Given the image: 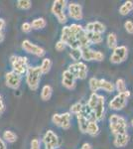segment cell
<instances>
[{
    "mask_svg": "<svg viewBox=\"0 0 133 149\" xmlns=\"http://www.w3.org/2000/svg\"><path fill=\"white\" fill-rule=\"evenodd\" d=\"M100 90L111 93L115 91V85L111 81L105 80V79H100Z\"/></svg>",
    "mask_w": 133,
    "mask_h": 149,
    "instance_id": "ffe728a7",
    "label": "cell"
},
{
    "mask_svg": "<svg viewBox=\"0 0 133 149\" xmlns=\"http://www.w3.org/2000/svg\"><path fill=\"white\" fill-rule=\"evenodd\" d=\"M86 32H93V33H98V34H103L105 32L106 28L105 25L102 24L100 21H93L89 22L84 27Z\"/></svg>",
    "mask_w": 133,
    "mask_h": 149,
    "instance_id": "2e32d148",
    "label": "cell"
},
{
    "mask_svg": "<svg viewBox=\"0 0 133 149\" xmlns=\"http://www.w3.org/2000/svg\"><path fill=\"white\" fill-rule=\"evenodd\" d=\"M81 59L86 62H101L104 60V55L100 51H95L89 47H86L81 49Z\"/></svg>",
    "mask_w": 133,
    "mask_h": 149,
    "instance_id": "9c48e42d",
    "label": "cell"
},
{
    "mask_svg": "<svg viewBox=\"0 0 133 149\" xmlns=\"http://www.w3.org/2000/svg\"><path fill=\"white\" fill-rule=\"evenodd\" d=\"M0 149H7L5 141H4L2 138H0Z\"/></svg>",
    "mask_w": 133,
    "mask_h": 149,
    "instance_id": "60d3db41",
    "label": "cell"
},
{
    "mask_svg": "<svg viewBox=\"0 0 133 149\" xmlns=\"http://www.w3.org/2000/svg\"><path fill=\"white\" fill-rule=\"evenodd\" d=\"M119 14L122 16H127L133 11V1H125L121 6L119 7Z\"/></svg>",
    "mask_w": 133,
    "mask_h": 149,
    "instance_id": "7402d4cb",
    "label": "cell"
},
{
    "mask_svg": "<svg viewBox=\"0 0 133 149\" xmlns=\"http://www.w3.org/2000/svg\"><path fill=\"white\" fill-rule=\"evenodd\" d=\"M22 83V76L10 71L5 74V85L12 90H18Z\"/></svg>",
    "mask_w": 133,
    "mask_h": 149,
    "instance_id": "8fae6325",
    "label": "cell"
},
{
    "mask_svg": "<svg viewBox=\"0 0 133 149\" xmlns=\"http://www.w3.org/2000/svg\"><path fill=\"white\" fill-rule=\"evenodd\" d=\"M106 44L110 50H114L118 46L117 44V35L115 33H109L106 37Z\"/></svg>",
    "mask_w": 133,
    "mask_h": 149,
    "instance_id": "d4e9b609",
    "label": "cell"
},
{
    "mask_svg": "<svg viewBox=\"0 0 133 149\" xmlns=\"http://www.w3.org/2000/svg\"><path fill=\"white\" fill-rule=\"evenodd\" d=\"M30 149H41V142L39 141V139L37 138L32 139L30 144Z\"/></svg>",
    "mask_w": 133,
    "mask_h": 149,
    "instance_id": "d590c367",
    "label": "cell"
},
{
    "mask_svg": "<svg viewBox=\"0 0 133 149\" xmlns=\"http://www.w3.org/2000/svg\"><path fill=\"white\" fill-rule=\"evenodd\" d=\"M129 142V135L127 133L124 134H118L114 136V140H113V145L116 148H123L127 145Z\"/></svg>",
    "mask_w": 133,
    "mask_h": 149,
    "instance_id": "e0dca14e",
    "label": "cell"
},
{
    "mask_svg": "<svg viewBox=\"0 0 133 149\" xmlns=\"http://www.w3.org/2000/svg\"><path fill=\"white\" fill-rule=\"evenodd\" d=\"M86 133L91 136H96L100 133V126L96 120H89L88 129H86Z\"/></svg>",
    "mask_w": 133,
    "mask_h": 149,
    "instance_id": "44dd1931",
    "label": "cell"
},
{
    "mask_svg": "<svg viewBox=\"0 0 133 149\" xmlns=\"http://www.w3.org/2000/svg\"><path fill=\"white\" fill-rule=\"evenodd\" d=\"M109 128L113 135L127 133V121L121 115L116 113L109 116Z\"/></svg>",
    "mask_w": 133,
    "mask_h": 149,
    "instance_id": "3957f363",
    "label": "cell"
},
{
    "mask_svg": "<svg viewBox=\"0 0 133 149\" xmlns=\"http://www.w3.org/2000/svg\"><path fill=\"white\" fill-rule=\"evenodd\" d=\"M115 90L117 91L118 93H123L125 92H127V88H126V83L123 79H117L115 81Z\"/></svg>",
    "mask_w": 133,
    "mask_h": 149,
    "instance_id": "f1b7e54d",
    "label": "cell"
},
{
    "mask_svg": "<svg viewBox=\"0 0 133 149\" xmlns=\"http://www.w3.org/2000/svg\"><path fill=\"white\" fill-rule=\"evenodd\" d=\"M93 116L96 121H100L104 118L105 113V98L103 95H98V100L96 103L95 107L93 110Z\"/></svg>",
    "mask_w": 133,
    "mask_h": 149,
    "instance_id": "4fadbf2b",
    "label": "cell"
},
{
    "mask_svg": "<svg viewBox=\"0 0 133 149\" xmlns=\"http://www.w3.org/2000/svg\"><path fill=\"white\" fill-rule=\"evenodd\" d=\"M53 95V88L50 85H45L41 91V100L44 102H48L51 100Z\"/></svg>",
    "mask_w": 133,
    "mask_h": 149,
    "instance_id": "603a6c76",
    "label": "cell"
},
{
    "mask_svg": "<svg viewBox=\"0 0 133 149\" xmlns=\"http://www.w3.org/2000/svg\"><path fill=\"white\" fill-rule=\"evenodd\" d=\"M2 139H3L5 142L14 143V142H16V140H17V134L12 130H5L3 132Z\"/></svg>",
    "mask_w": 133,
    "mask_h": 149,
    "instance_id": "484cf974",
    "label": "cell"
},
{
    "mask_svg": "<svg viewBox=\"0 0 133 149\" xmlns=\"http://www.w3.org/2000/svg\"><path fill=\"white\" fill-rule=\"evenodd\" d=\"M16 6L20 10H29L32 7V1H30V0H18Z\"/></svg>",
    "mask_w": 133,
    "mask_h": 149,
    "instance_id": "1f68e13d",
    "label": "cell"
},
{
    "mask_svg": "<svg viewBox=\"0 0 133 149\" xmlns=\"http://www.w3.org/2000/svg\"><path fill=\"white\" fill-rule=\"evenodd\" d=\"M76 81H77L76 77H75L69 70H66V71L63 73L62 85H63V86H65L67 90H74L77 85Z\"/></svg>",
    "mask_w": 133,
    "mask_h": 149,
    "instance_id": "9a60e30c",
    "label": "cell"
},
{
    "mask_svg": "<svg viewBox=\"0 0 133 149\" xmlns=\"http://www.w3.org/2000/svg\"><path fill=\"white\" fill-rule=\"evenodd\" d=\"M45 149H54V148H51V147H45Z\"/></svg>",
    "mask_w": 133,
    "mask_h": 149,
    "instance_id": "ee69618b",
    "label": "cell"
},
{
    "mask_svg": "<svg viewBox=\"0 0 133 149\" xmlns=\"http://www.w3.org/2000/svg\"><path fill=\"white\" fill-rule=\"evenodd\" d=\"M81 149H93V146H91L89 143L86 142V143H84V144H83V146H81Z\"/></svg>",
    "mask_w": 133,
    "mask_h": 149,
    "instance_id": "b9f144b4",
    "label": "cell"
},
{
    "mask_svg": "<svg viewBox=\"0 0 133 149\" xmlns=\"http://www.w3.org/2000/svg\"><path fill=\"white\" fill-rule=\"evenodd\" d=\"M4 109H5V105H4V102H3V98H2V95H0V115L3 113Z\"/></svg>",
    "mask_w": 133,
    "mask_h": 149,
    "instance_id": "f35d334b",
    "label": "cell"
},
{
    "mask_svg": "<svg viewBox=\"0 0 133 149\" xmlns=\"http://www.w3.org/2000/svg\"><path fill=\"white\" fill-rule=\"evenodd\" d=\"M25 76H26V84H27L28 88L31 91H33V92H36L39 88L41 78L43 76L42 73H41L40 67L29 66Z\"/></svg>",
    "mask_w": 133,
    "mask_h": 149,
    "instance_id": "7a4b0ae2",
    "label": "cell"
},
{
    "mask_svg": "<svg viewBox=\"0 0 133 149\" xmlns=\"http://www.w3.org/2000/svg\"><path fill=\"white\" fill-rule=\"evenodd\" d=\"M21 29H22L24 33H30L32 31V25L29 22H24L21 26Z\"/></svg>",
    "mask_w": 133,
    "mask_h": 149,
    "instance_id": "8d00e7d4",
    "label": "cell"
},
{
    "mask_svg": "<svg viewBox=\"0 0 133 149\" xmlns=\"http://www.w3.org/2000/svg\"><path fill=\"white\" fill-rule=\"evenodd\" d=\"M66 46H69L71 49H83L89 47V42L86 37L84 28L79 24L72 23L69 26H65L62 29L61 39Z\"/></svg>",
    "mask_w": 133,
    "mask_h": 149,
    "instance_id": "6da1fadb",
    "label": "cell"
},
{
    "mask_svg": "<svg viewBox=\"0 0 133 149\" xmlns=\"http://www.w3.org/2000/svg\"><path fill=\"white\" fill-rule=\"evenodd\" d=\"M4 40V34L3 32H0V43H2Z\"/></svg>",
    "mask_w": 133,
    "mask_h": 149,
    "instance_id": "7bdbcfd3",
    "label": "cell"
},
{
    "mask_svg": "<svg viewBox=\"0 0 133 149\" xmlns=\"http://www.w3.org/2000/svg\"><path fill=\"white\" fill-rule=\"evenodd\" d=\"M98 100V93H91V97H89L88 102H86V105L88 107V109L93 111V109L95 107L96 103H97Z\"/></svg>",
    "mask_w": 133,
    "mask_h": 149,
    "instance_id": "f546056e",
    "label": "cell"
},
{
    "mask_svg": "<svg viewBox=\"0 0 133 149\" xmlns=\"http://www.w3.org/2000/svg\"><path fill=\"white\" fill-rule=\"evenodd\" d=\"M69 55H70V57L72 58V60L75 61V63H76V62H79V60L81 59V49H79V48L71 49Z\"/></svg>",
    "mask_w": 133,
    "mask_h": 149,
    "instance_id": "836d02e7",
    "label": "cell"
},
{
    "mask_svg": "<svg viewBox=\"0 0 133 149\" xmlns=\"http://www.w3.org/2000/svg\"><path fill=\"white\" fill-rule=\"evenodd\" d=\"M5 26H6V23H5V21H4V19L0 18V32H2V30L5 28Z\"/></svg>",
    "mask_w": 133,
    "mask_h": 149,
    "instance_id": "ab89813d",
    "label": "cell"
},
{
    "mask_svg": "<svg viewBox=\"0 0 133 149\" xmlns=\"http://www.w3.org/2000/svg\"><path fill=\"white\" fill-rule=\"evenodd\" d=\"M68 13L69 16L72 19L76 21H81L83 20L84 17V12H83V7L81 4L78 3H69L67 6Z\"/></svg>",
    "mask_w": 133,
    "mask_h": 149,
    "instance_id": "5bb4252c",
    "label": "cell"
},
{
    "mask_svg": "<svg viewBox=\"0 0 133 149\" xmlns=\"http://www.w3.org/2000/svg\"><path fill=\"white\" fill-rule=\"evenodd\" d=\"M68 6V2L66 0H56L53 2L52 7H51V11L52 13L56 16V18L58 19L59 23L65 24L67 23L68 17L65 13V9Z\"/></svg>",
    "mask_w": 133,
    "mask_h": 149,
    "instance_id": "5b68a950",
    "label": "cell"
},
{
    "mask_svg": "<svg viewBox=\"0 0 133 149\" xmlns=\"http://www.w3.org/2000/svg\"><path fill=\"white\" fill-rule=\"evenodd\" d=\"M31 25H32V29H34V30H41V29H44L46 27L47 22H46L45 18L39 17L34 19L32 23H31Z\"/></svg>",
    "mask_w": 133,
    "mask_h": 149,
    "instance_id": "83f0119b",
    "label": "cell"
},
{
    "mask_svg": "<svg viewBox=\"0 0 133 149\" xmlns=\"http://www.w3.org/2000/svg\"><path fill=\"white\" fill-rule=\"evenodd\" d=\"M12 67V71L15 72L16 74L23 76L26 74L27 70L29 68L28 59L23 56H16V55H12L9 59Z\"/></svg>",
    "mask_w": 133,
    "mask_h": 149,
    "instance_id": "277c9868",
    "label": "cell"
},
{
    "mask_svg": "<svg viewBox=\"0 0 133 149\" xmlns=\"http://www.w3.org/2000/svg\"><path fill=\"white\" fill-rule=\"evenodd\" d=\"M72 126V114L70 112H64L61 113V124L60 127L65 130L70 129Z\"/></svg>",
    "mask_w": 133,
    "mask_h": 149,
    "instance_id": "ac0fdd59",
    "label": "cell"
},
{
    "mask_svg": "<svg viewBox=\"0 0 133 149\" xmlns=\"http://www.w3.org/2000/svg\"><path fill=\"white\" fill-rule=\"evenodd\" d=\"M66 47L67 46L62 42L61 40L58 41V42L56 43V45H55V49H56V51H58V52H63L65 49H66Z\"/></svg>",
    "mask_w": 133,
    "mask_h": 149,
    "instance_id": "74e56055",
    "label": "cell"
},
{
    "mask_svg": "<svg viewBox=\"0 0 133 149\" xmlns=\"http://www.w3.org/2000/svg\"><path fill=\"white\" fill-rule=\"evenodd\" d=\"M77 121H78V126L81 132L83 133H86V129H88V117H86L83 113H79L77 115Z\"/></svg>",
    "mask_w": 133,
    "mask_h": 149,
    "instance_id": "d6986e66",
    "label": "cell"
},
{
    "mask_svg": "<svg viewBox=\"0 0 133 149\" xmlns=\"http://www.w3.org/2000/svg\"><path fill=\"white\" fill-rule=\"evenodd\" d=\"M130 95H131V93H130L129 91H127V92H125L123 93H118V95H116L110 100L109 103H108L109 109L112 110H115V111H119V110L123 109L126 107Z\"/></svg>",
    "mask_w": 133,
    "mask_h": 149,
    "instance_id": "8992f818",
    "label": "cell"
},
{
    "mask_svg": "<svg viewBox=\"0 0 133 149\" xmlns=\"http://www.w3.org/2000/svg\"><path fill=\"white\" fill-rule=\"evenodd\" d=\"M43 143H44L45 147H51L57 149L60 146V139L58 135L53 130H47L45 132L44 136L42 139Z\"/></svg>",
    "mask_w": 133,
    "mask_h": 149,
    "instance_id": "7c38bea8",
    "label": "cell"
},
{
    "mask_svg": "<svg viewBox=\"0 0 133 149\" xmlns=\"http://www.w3.org/2000/svg\"><path fill=\"white\" fill-rule=\"evenodd\" d=\"M84 105L83 104V102H76L70 107V113H72V114H76L78 115L79 113L83 112V109H84Z\"/></svg>",
    "mask_w": 133,
    "mask_h": 149,
    "instance_id": "4dcf8cb0",
    "label": "cell"
},
{
    "mask_svg": "<svg viewBox=\"0 0 133 149\" xmlns=\"http://www.w3.org/2000/svg\"><path fill=\"white\" fill-rule=\"evenodd\" d=\"M131 125H132V127H133V119L131 120Z\"/></svg>",
    "mask_w": 133,
    "mask_h": 149,
    "instance_id": "f6af8a7d",
    "label": "cell"
},
{
    "mask_svg": "<svg viewBox=\"0 0 133 149\" xmlns=\"http://www.w3.org/2000/svg\"><path fill=\"white\" fill-rule=\"evenodd\" d=\"M51 69H52V61H51V59H49V58L43 59L42 63H41V66H40V70H41L42 74H48L51 71Z\"/></svg>",
    "mask_w": 133,
    "mask_h": 149,
    "instance_id": "4316f807",
    "label": "cell"
},
{
    "mask_svg": "<svg viewBox=\"0 0 133 149\" xmlns=\"http://www.w3.org/2000/svg\"><path fill=\"white\" fill-rule=\"evenodd\" d=\"M124 29L128 34H133V21L132 20H126L124 23Z\"/></svg>",
    "mask_w": 133,
    "mask_h": 149,
    "instance_id": "e575fe53",
    "label": "cell"
},
{
    "mask_svg": "<svg viewBox=\"0 0 133 149\" xmlns=\"http://www.w3.org/2000/svg\"><path fill=\"white\" fill-rule=\"evenodd\" d=\"M86 37L89 42V44H100L102 42L103 38L102 34H98V33H93V32H86Z\"/></svg>",
    "mask_w": 133,
    "mask_h": 149,
    "instance_id": "cb8c5ba5",
    "label": "cell"
},
{
    "mask_svg": "<svg viewBox=\"0 0 133 149\" xmlns=\"http://www.w3.org/2000/svg\"><path fill=\"white\" fill-rule=\"evenodd\" d=\"M88 86L91 93H96L97 91H100V79L91 78L88 81Z\"/></svg>",
    "mask_w": 133,
    "mask_h": 149,
    "instance_id": "d6a6232c",
    "label": "cell"
},
{
    "mask_svg": "<svg viewBox=\"0 0 133 149\" xmlns=\"http://www.w3.org/2000/svg\"><path fill=\"white\" fill-rule=\"evenodd\" d=\"M71 73L76 77L77 80H86V77H88V70L86 65L83 63V62H76V63H72L69 66L68 68Z\"/></svg>",
    "mask_w": 133,
    "mask_h": 149,
    "instance_id": "52a82bcc",
    "label": "cell"
},
{
    "mask_svg": "<svg viewBox=\"0 0 133 149\" xmlns=\"http://www.w3.org/2000/svg\"><path fill=\"white\" fill-rule=\"evenodd\" d=\"M128 57V49L126 46H123V45H120V46H117L113 50L112 54L109 58L110 63L114 64V65H118L121 64L125 60L127 59Z\"/></svg>",
    "mask_w": 133,
    "mask_h": 149,
    "instance_id": "ba28073f",
    "label": "cell"
},
{
    "mask_svg": "<svg viewBox=\"0 0 133 149\" xmlns=\"http://www.w3.org/2000/svg\"></svg>",
    "mask_w": 133,
    "mask_h": 149,
    "instance_id": "bcb514c9",
    "label": "cell"
},
{
    "mask_svg": "<svg viewBox=\"0 0 133 149\" xmlns=\"http://www.w3.org/2000/svg\"><path fill=\"white\" fill-rule=\"evenodd\" d=\"M21 46H22V49L26 53L31 54V55H34V56H36V57L40 58V57H43L46 54V51H45L44 48L34 44V43H32L29 40H24Z\"/></svg>",
    "mask_w": 133,
    "mask_h": 149,
    "instance_id": "30bf717a",
    "label": "cell"
}]
</instances>
